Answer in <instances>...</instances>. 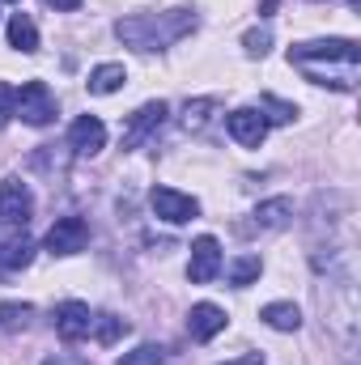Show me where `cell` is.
I'll return each instance as SVG.
<instances>
[{"label": "cell", "instance_id": "5b68a950", "mask_svg": "<svg viewBox=\"0 0 361 365\" xmlns=\"http://www.w3.org/2000/svg\"><path fill=\"white\" fill-rule=\"evenodd\" d=\"M166 115H171V106L162 102V98H153V102H145L132 119H128V128H123V149H141L162 123H166Z\"/></svg>", "mask_w": 361, "mask_h": 365}, {"label": "cell", "instance_id": "cb8c5ba5", "mask_svg": "<svg viewBox=\"0 0 361 365\" xmlns=\"http://www.w3.org/2000/svg\"><path fill=\"white\" fill-rule=\"evenodd\" d=\"M13 110H17V90L9 81H0V128L13 119Z\"/></svg>", "mask_w": 361, "mask_h": 365}, {"label": "cell", "instance_id": "6da1fadb", "mask_svg": "<svg viewBox=\"0 0 361 365\" xmlns=\"http://www.w3.org/2000/svg\"><path fill=\"white\" fill-rule=\"evenodd\" d=\"M289 64L306 73V81L315 86H332V90H353L361 68V47L353 38H310L289 47Z\"/></svg>", "mask_w": 361, "mask_h": 365}, {"label": "cell", "instance_id": "52a82bcc", "mask_svg": "<svg viewBox=\"0 0 361 365\" xmlns=\"http://www.w3.org/2000/svg\"><path fill=\"white\" fill-rule=\"evenodd\" d=\"M225 128H230V136H234L238 145H247V149H260L264 136H268V119H264L260 106H238V110H230V115H225Z\"/></svg>", "mask_w": 361, "mask_h": 365}, {"label": "cell", "instance_id": "5bb4252c", "mask_svg": "<svg viewBox=\"0 0 361 365\" xmlns=\"http://www.w3.org/2000/svg\"><path fill=\"white\" fill-rule=\"evenodd\" d=\"M251 217H255V221H251L255 230H285V225L293 221V200H289V195H272V200H264Z\"/></svg>", "mask_w": 361, "mask_h": 365}, {"label": "cell", "instance_id": "2e32d148", "mask_svg": "<svg viewBox=\"0 0 361 365\" xmlns=\"http://www.w3.org/2000/svg\"><path fill=\"white\" fill-rule=\"evenodd\" d=\"M260 319L268 323L272 331H298V327H302V310H298L293 302H268V306L260 310Z\"/></svg>", "mask_w": 361, "mask_h": 365}, {"label": "cell", "instance_id": "4316f807", "mask_svg": "<svg viewBox=\"0 0 361 365\" xmlns=\"http://www.w3.org/2000/svg\"><path fill=\"white\" fill-rule=\"evenodd\" d=\"M349 4H357V0H349Z\"/></svg>", "mask_w": 361, "mask_h": 365}, {"label": "cell", "instance_id": "d4e9b609", "mask_svg": "<svg viewBox=\"0 0 361 365\" xmlns=\"http://www.w3.org/2000/svg\"><path fill=\"white\" fill-rule=\"evenodd\" d=\"M43 4H51L56 13H73V9H81V0H43Z\"/></svg>", "mask_w": 361, "mask_h": 365}, {"label": "cell", "instance_id": "277c9868", "mask_svg": "<svg viewBox=\"0 0 361 365\" xmlns=\"http://www.w3.org/2000/svg\"><path fill=\"white\" fill-rule=\"evenodd\" d=\"M34 217V195L21 179H4L0 182V225L9 230H26Z\"/></svg>", "mask_w": 361, "mask_h": 365}, {"label": "cell", "instance_id": "7402d4cb", "mask_svg": "<svg viewBox=\"0 0 361 365\" xmlns=\"http://www.w3.org/2000/svg\"><path fill=\"white\" fill-rule=\"evenodd\" d=\"M243 47H247V56L264 60V56L272 51V34L268 30H247V34H243Z\"/></svg>", "mask_w": 361, "mask_h": 365}, {"label": "cell", "instance_id": "d6986e66", "mask_svg": "<svg viewBox=\"0 0 361 365\" xmlns=\"http://www.w3.org/2000/svg\"><path fill=\"white\" fill-rule=\"evenodd\" d=\"M264 272V264H260V255H238L234 264H230V284L234 289H247V284H255Z\"/></svg>", "mask_w": 361, "mask_h": 365}, {"label": "cell", "instance_id": "e0dca14e", "mask_svg": "<svg viewBox=\"0 0 361 365\" xmlns=\"http://www.w3.org/2000/svg\"><path fill=\"white\" fill-rule=\"evenodd\" d=\"M123 81H128V73H123V64H98L90 73V93H98V98H106V93L123 90Z\"/></svg>", "mask_w": 361, "mask_h": 365}, {"label": "cell", "instance_id": "3957f363", "mask_svg": "<svg viewBox=\"0 0 361 365\" xmlns=\"http://www.w3.org/2000/svg\"><path fill=\"white\" fill-rule=\"evenodd\" d=\"M13 115L30 128H47L56 119V93L47 90V81H26L17 90V110Z\"/></svg>", "mask_w": 361, "mask_h": 365}, {"label": "cell", "instance_id": "8fae6325", "mask_svg": "<svg viewBox=\"0 0 361 365\" xmlns=\"http://www.w3.org/2000/svg\"><path fill=\"white\" fill-rule=\"evenodd\" d=\"M68 145H73V153H81V158L102 153V149H106V123H102L98 115H81V119H73V128H68Z\"/></svg>", "mask_w": 361, "mask_h": 365}, {"label": "cell", "instance_id": "ac0fdd59", "mask_svg": "<svg viewBox=\"0 0 361 365\" xmlns=\"http://www.w3.org/2000/svg\"><path fill=\"white\" fill-rule=\"evenodd\" d=\"M213 110H217V98H191L183 106V128L187 132H204L208 119H213Z\"/></svg>", "mask_w": 361, "mask_h": 365}, {"label": "cell", "instance_id": "7a4b0ae2", "mask_svg": "<svg viewBox=\"0 0 361 365\" xmlns=\"http://www.w3.org/2000/svg\"><path fill=\"white\" fill-rule=\"evenodd\" d=\"M200 26L191 9H166V13H128L115 21V38L136 51H166Z\"/></svg>", "mask_w": 361, "mask_h": 365}, {"label": "cell", "instance_id": "484cf974", "mask_svg": "<svg viewBox=\"0 0 361 365\" xmlns=\"http://www.w3.org/2000/svg\"><path fill=\"white\" fill-rule=\"evenodd\" d=\"M225 365H264V357L260 353H243V357H234V361H225Z\"/></svg>", "mask_w": 361, "mask_h": 365}, {"label": "cell", "instance_id": "9a60e30c", "mask_svg": "<svg viewBox=\"0 0 361 365\" xmlns=\"http://www.w3.org/2000/svg\"><path fill=\"white\" fill-rule=\"evenodd\" d=\"M9 47H17V51H26V56L39 51V26H34L26 13H13V17H9Z\"/></svg>", "mask_w": 361, "mask_h": 365}, {"label": "cell", "instance_id": "7c38bea8", "mask_svg": "<svg viewBox=\"0 0 361 365\" xmlns=\"http://www.w3.org/2000/svg\"><path fill=\"white\" fill-rule=\"evenodd\" d=\"M225 310L221 306H213V302H200V306H191V314H187V331H191V340H213V336H221L225 331Z\"/></svg>", "mask_w": 361, "mask_h": 365}, {"label": "cell", "instance_id": "ba28073f", "mask_svg": "<svg viewBox=\"0 0 361 365\" xmlns=\"http://www.w3.org/2000/svg\"><path fill=\"white\" fill-rule=\"evenodd\" d=\"M86 242H90V225L81 217H60L47 230V251L51 255H77V251H86Z\"/></svg>", "mask_w": 361, "mask_h": 365}, {"label": "cell", "instance_id": "4fadbf2b", "mask_svg": "<svg viewBox=\"0 0 361 365\" xmlns=\"http://www.w3.org/2000/svg\"><path fill=\"white\" fill-rule=\"evenodd\" d=\"M34 259V242L26 238V230H13L9 238H0V272H17Z\"/></svg>", "mask_w": 361, "mask_h": 365}, {"label": "cell", "instance_id": "8992f818", "mask_svg": "<svg viewBox=\"0 0 361 365\" xmlns=\"http://www.w3.org/2000/svg\"><path fill=\"white\" fill-rule=\"evenodd\" d=\"M149 204H153V212H158L162 221H171V225H183V221H191V217L200 212V200L187 195V191H175V187H153V191H149Z\"/></svg>", "mask_w": 361, "mask_h": 365}, {"label": "cell", "instance_id": "603a6c76", "mask_svg": "<svg viewBox=\"0 0 361 365\" xmlns=\"http://www.w3.org/2000/svg\"><path fill=\"white\" fill-rule=\"evenodd\" d=\"M264 110H272L268 115L272 123H293V119H298V106H293V102H280V98H272V93H264Z\"/></svg>", "mask_w": 361, "mask_h": 365}, {"label": "cell", "instance_id": "30bf717a", "mask_svg": "<svg viewBox=\"0 0 361 365\" xmlns=\"http://www.w3.org/2000/svg\"><path fill=\"white\" fill-rule=\"evenodd\" d=\"M93 331V314L86 302H60L56 306V336L60 340H68V344H77V340H86Z\"/></svg>", "mask_w": 361, "mask_h": 365}, {"label": "cell", "instance_id": "ffe728a7", "mask_svg": "<svg viewBox=\"0 0 361 365\" xmlns=\"http://www.w3.org/2000/svg\"><path fill=\"white\" fill-rule=\"evenodd\" d=\"M115 365H166V353L158 344H136L132 353H123Z\"/></svg>", "mask_w": 361, "mask_h": 365}, {"label": "cell", "instance_id": "44dd1931", "mask_svg": "<svg viewBox=\"0 0 361 365\" xmlns=\"http://www.w3.org/2000/svg\"><path fill=\"white\" fill-rule=\"evenodd\" d=\"M93 331H98V340H102V344H115V340L128 331V323H123V319H115V314H98V319H93Z\"/></svg>", "mask_w": 361, "mask_h": 365}, {"label": "cell", "instance_id": "9c48e42d", "mask_svg": "<svg viewBox=\"0 0 361 365\" xmlns=\"http://www.w3.org/2000/svg\"><path fill=\"white\" fill-rule=\"evenodd\" d=\"M217 272H221V242H217L213 234H204V238H195V242H191L187 280H191V284H208Z\"/></svg>", "mask_w": 361, "mask_h": 365}]
</instances>
